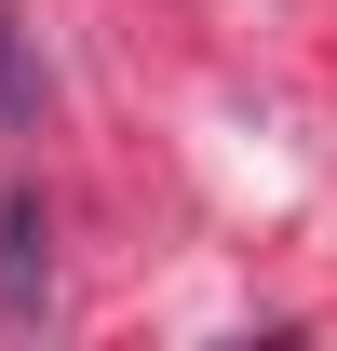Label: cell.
Instances as JSON below:
<instances>
[{
    "mask_svg": "<svg viewBox=\"0 0 337 351\" xmlns=\"http://www.w3.org/2000/svg\"><path fill=\"white\" fill-rule=\"evenodd\" d=\"M54 311V230H41V189H0V324H41Z\"/></svg>",
    "mask_w": 337,
    "mask_h": 351,
    "instance_id": "6da1fadb",
    "label": "cell"
},
{
    "mask_svg": "<svg viewBox=\"0 0 337 351\" xmlns=\"http://www.w3.org/2000/svg\"><path fill=\"white\" fill-rule=\"evenodd\" d=\"M41 122V41H27V14L0 0V135H27Z\"/></svg>",
    "mask_w": 337,
    "mask_h": 351,
    "instance_id": "7a4b0ae2",
    "label": "cell"
}]
</instances>
